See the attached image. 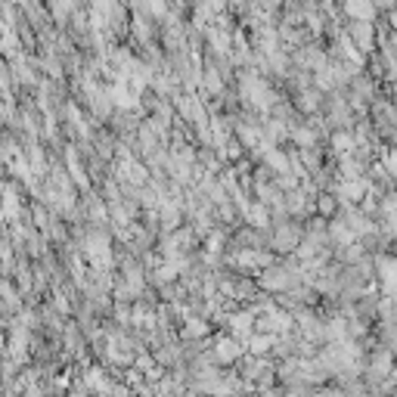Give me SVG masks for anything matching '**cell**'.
<instances>
[{
  "label": "cell",
  "mask_w": 397,
  "mask_h": 397,
  "mask_svg": "<svg viewBox=\"0 0 397 397\" xmlns=\"http://www.w3.org/2000/svg\"><path fill=\"white\" fill-rule=\"evenodd\" d=\"M236 354H239V348H236L233 341H220V348H217V357H220V360H233Z\"/></svg>",
  "instance_id": "cell-1"
}]
</instances>
